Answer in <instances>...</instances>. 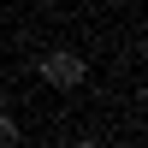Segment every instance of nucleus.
Wrapping results in <instances>:
<instances>
[{
  "instance_id": "20e7f679",
  "label": "nucleus",
  "mask_w": 148,
  "mask_h": 148,
  "mask_svg": "<svg viewBox=\"0 0 148 148\" xmlns=\"http://www.w3.org/2000/svg\"><path fill=\"white\" fill-rule=\"evenodd\" d=\"M130 148H142V142H130Z\"/></svg>"
},
{
  "instance_id": "7ed1b4c3",
  "label": "nucleus",
  "mask_w": 148,
  "mask_h": 148,
  "mask_svg": "<svg viewBox=\"0 0 148 148\" xmlns=\"http://www.w3.org/2000/svg\"><path fill=\"white\" fill-rule=\"evenodd\" d=\"M65 148H107V142H89V136H83V142H65Z\"/></svg>"
},
{
  "instance_id": "f03ea898",
  "label": "nucleus",
  "mask_w": 148,
  "mask_h": 148,
  "mask_svg": "<svg viewBox=\"0 0 148 148\" xmlns=\"http://www.w3.org/2000/svg\"><path fill=\"white\" fill-rule=\"evenodd\" d=\"M12 142H18V119H6V113H0V148H12Z\"/></svg>"
},
{
  "instance_id": "f257e3e1",
  "label": "nucleus",
  "mask_w": 148,
  "mask_h": 148,
  "mask_svg": "<svg viewBox=\"0 0 148 148\" xmlns=\"http://www.w3.org/2000/svg\"><path fill=\"white\" fill-rule=\"evenodd\" d=\"M36 71H42V83H47V89H59V95H65V89H83V77H89L83 53H71V47L42 53V65H36Z\"/></svg>"
}]
</instances>
